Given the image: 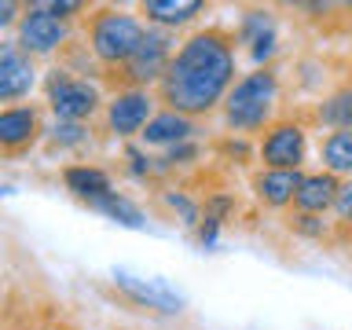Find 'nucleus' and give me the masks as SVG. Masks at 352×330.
I'll use <instances>...</instances> for the list:
<instances>
[{"label": "nucleus", "mask_w": 352, "mask_h": 330, "mask_svg": "<svg viewBox=\"0 0 352 330\" xmlns=\"http://www.w3.org/2000/svg\"><path fill=\"white\" fill-rule=\"evenodd\" d=\"M154 110H158V96L154 92H143V88L110 92L107 107H103V129L114 140H136V136H143Z\"/></svg>", "instance_id": "8"}, {"label": "nucleus", "mask_w": 352, "mask_h": 330, "mask_svg": "<svg viewBox=\"0 0 352 330\" xmlns=\"http://www.w3.org/2000/svg\"><path fill=\"white\" fill-rule=\"evenodd\" d=\"M22 19V4H11V0H0V30H11L19 26Z\"/></svg>", "instance_id": "25"}, {"label": "nucleus", "mask_w": 352, "mask_h": 330, "mask_svg": "<svg viewBox=\"0 0 352 330\" xmlns=\"http://www.w3.org/2000/svg\"><path fill=\"white\" fill-rule=\"evenodd\" d=\"M114 283L118 290H125L129 301H136L140 308H158V312L173 316V312H184V297L169 290L162 279H136L129 272H114Z\"/></svg>", "instance_id": "13"}, {"label": "nucleus", "mask_w": 352, "mask_h": 330, "mask_svg": "<svg viewBox=\"0 0 352 330\" xmlns=\"http://www.w3.org/2000/svg\"><path fill=\"white\" fill-rule=\"evenodd\" d=\"M195 136H198V121L195 118L158 107L140 140H143V147H165V151H169V147H180V143H191Z\"/></svg>", "instance_id": "14"}, {"label": "nucleus", "mask_w": 352, "mask_h": 330, "mask_svg": "<svg viewBox=\"0 0 352 330\" xmlns=\"http://www.w3.org/2000/svg\"><path fill=\"white\" fill-rule=\"evenodd\" d=\"M283 228L297 239L308 242H334V220L316 217V213H297V209H286L283 213Z\"/></svg>", "instance_id": "20"}, {"label": "nucleus", "mask_w": 352, "mask_h": 330, "mask_svg": "<svg viewBox=\"0 0 352 330\" xmlns=\"http://www.w3.org/2000/svg\"><path fill=\"white\" fill-rule=\"evenodd\" d=\"M15 44L30 55V59L52 55V52H59L70 44V22L55 19L44 4H26L19 26H15Z\"/></svg>", "instance_id": "7"}, {"label": "nucleus", "mask_w": 352, "mask_h": 330, "mask_svg": "<svg viewBox=\"0 0 352 330\" xmlns=\"http://www.w3.org/2000/svg\"><path fill=\"white\" fill-rule=\"evenodd\" d=\"M147 22L140 15H132L125 8H96L85 19V41H88V55L96 59V66L103 74L125 66L136 48L147 37Z\"/></svg>", "instance_id": "3"}, {"label": "nucleus", "mask_w": 352, "mask_h": 330, "mask_svg": "<svg viewBox=\"0 0 352 330\" xmlns=\"http://www.w3.org/2000/svg\"><path fill=\"white\" fill-rule=\"evenodd\" d=\"M44 8H48L55 19H63V22H70L74 15H81V11H88L85 4H77V0H44Z\"/></svg>", "instance_id": "24"}, {"label": "nucleus", "mask_w": 352, "mask_h": 330, "mask_svg": "<svg viewBox=\"0 0 352 330\" xmlns=\"http://www.w3.org/2000/svg\"><path fill=\"white\" fill-rule=\"evenodd\" d=\"M257 165L261 169H283V173H301L308 162V121L286 114L272 121L257 136Z\"/></svg>", "instance_id": "6"}, {"label": "nucleus", "mask_w": 352, "mask_h": 330, "mask_svg": "<svg viewBox=\"0 0 352 330\" xmlns=\"http://www.w3.org/2000/svg\"><path fill=\"white\" fill-rule=\"evenodd\" d=\"M312 125H323L327 132H338V129H352V77L341 81L338 88L319 99V103L305 114Z\"/></svg>", "instance_id": "17"}, {"label": "nucleus", "mask_w": 352, "mask_h": 330, "mask_svg": "<svg viewBox=\"0 0 352 330\" xmlns=\"http://www.w3.org/2000/svg\"><path fill=\"white\" fill-rule=\"evenodd\" d=\"M44 118L41 107L33 103H19V107H4L0 110V158H22L41 143L44 136Z\"/></svg>", "instance_id": "9"}, {"label": "nucleus", "mask_w": 352, "mask_h": 330, "mask_svg": "<svg viewBox=\"0 0 352 330\" xmlns=\"http://www.w3.org/2000/svg\"><path fill=\"white\" fill-rule=\"evenodd\" d=\"M239 41L228 26H202L187 33L176 48L162 85L154 88L165 110L202 121L224 107L231 85L239 81Z\"/></svg>", "instance_id": "1"}, {"label": "nucleus", "mask_w": 352, "mask_h": 330, "mask_svg": "<svg viewBox=\"0 0 352 330\" xmlns=\"http://www.w3.org/2000/svg\"><path fill=\"white\" fill-rule=\"evenodd\" d=\"M279 99H283V74L279 66H253L242 74L220 107L228 136H261L272 121H279Z\"/></svg>", "instance_id": "2"}, {"label": "nucleus", "mask_w": 352, "mask_h": 330, "mask_svg": "<svg viewBox=\"0 0 352 330\" xmlns=\"http://www.w3.org/2000/svg\"><path fill=\"white\" fill-rule=\"evenodd\" d=\"M206 11H209L206 0H147V4H140V15L147 19V26L169 30V33L198 22Z\"/></svg>", "instance_id": "16"}, {"label": "nucleus", "mask_w": 352, "mask_h": 330, "mask_svg": "<svg viewBox=\"0 0 352 330\" xmlns=\"http://www.w3.org/2000/svg\"><path fill=\"white\" fill-rule=\"evenodd\" d=\"M63 184H66V191L77 195V198H81V202H88V206L114 191L110 173L99 169V165H66V169H63Z\"/></svg>", "instance_id": "18"}, {"label": "nucleus", "mask_w": 352, "mask_h": 330, "mask_svg": "<svg viewBox=\"0 0 352 330\" xmlns=\"http://www.w3.org/2000/svg\"><path fill=\"white\" fill-rule=\"evenodd\" d=\"M330 217H334V242L352 239V180H341V191H338V202L330 209Z\"/></svg>", "instance_id": "22"}, {"label": "nucleus", "mask_w": 352, "mask_h": 330, "mask_svg": "<svg viewBox=\"0 0 352 330\" xmlns=\"http://www.w3.org/2000/svg\"><path fill=\"white\" fill-rule=\"evenodd\" d=\"M235 41L246 48L253 66H272L275 52H279V26L268 8H250L242 11L239 26H235Z\"/></svg>", "instance_id": "10"}, {"label": "nucleus", "mask_w": 352, "mask_h": 330, "mask_svg": "<svg viewBox=\"0 0 352 330\" xmlns=\"http://www.w3.org/2000/svg\"><path fill=\"white\" fill-rule=\"evenodd\" d=\"M48 140H52V147H59V151L85 147L88 143V125H81V121H55V125L48 129Z\"/></svg>", "instance_id": "23"}, {"label": "nucleus", "mask_w": 352, "mask_h": 330, "mask_svg": "<svg viewBox=\"0 0 352 330\" xmlns=\"http://www.w3.org/2000/svg\"><path fill=\"white\" fill-rule=\"evenodd\" d=\"M338 191H341V180L327 169H316V173H305L301 176V187L294 195V206L297 213H316V217H327L338 202Z\"/></svg>", "instance_id": "15"}, {"label": "nucleus", "mask_w": 352, "mask_h": 330, "mask_svg": "<svg viewBox=\"0 0 352 330\" xmlns=\"http://www.w3.org/2000/svg\"><path fill=\"white\" fill-rule=\"evenodd\" d=\"M316 154H319V165L327 173H334L338 180H352V129L323 132Z\"/></svg>", "instance_id": "19"}, {"label": "nucleus", "mask_w": 352, "mask_h": 330, "mask_svg": "<svg viewBox=\"0 0 352 330\" xmlns=\"http://www.w3.org/2000/svg\"><path fill=\"white\" fill-rule=\"evenodd\" d=\"M92 209H99V213H107L110 220H118V224H125V228H143V209L132 202L129 195H121V191H110L107 198H99V202H92Z\"/></svg>", "instance_id": "21"}, {"label": "nucleus", "mask_w": 352, "mask_h": 330, "mask_svg": "<svg viewBox=\"0 0 352 330\" xmlns=\"http://www.w3.org/2000/svg\"><path fill=\"white\" fill-rule=\"evenodd\" d=\"M301 173H283V169H253L250 173V191L257 198V206L272 209V213H286V209L294 206V195L297 187H301Z\"/></svg>", "instance_id": "12"}, {"label": "nucleus", "mask_w": 352, "mask_h": 330, "mask_svg": "<svg viewBox=\"0 0 352 330\" xmlns=\"http://www.w3.org/2000/svg\"><path fill=\"white\" fill-rule=\"evenodd\" d=\"M37 81V66L15 41H0V103H19Z\"/></svg>", "instance_id": "11"}, {"label": "nucleus", "mask_w": 352, "mask_h": 330, "mask_svg": "<svg viewBox=\"0 0 352 330\" xmlns=\"http://www.w3.org/2000/svg\"><path fill=\"white\" fill-rule=\"evenodd\" d=\"M44 99H48V110L55 114V121H81L88 125L96 114H103L107 99L103 88L88 77H74L70 70L55 66L44 81Z\"/></svg>", "instance_id": "5"}, {"label": "nucleus", "mask_w": 352, "mask_h": 330, "mask_svg": "<svg viewBox=\"0 0 352 330\" xmlns=\"http://www.w3.org/2000/svg\"><path fill=\"white\" fill-rule=\"evenodd\" d=\"M176 55V37L169 30H147V37H143V44L136 48V55L118 66V70L110 74H99L103 77V85L110 88V92H129V88H143V92H154V88L162 85L165 70H169Z\"/></svg>", "instance_id": "4"}]
</instances>
